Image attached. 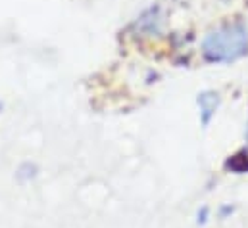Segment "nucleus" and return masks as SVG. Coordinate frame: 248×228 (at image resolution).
<instances>
[{"label":"nucleus","mask_w":248,"mask_h":228,"mask_svg":"<svg viewBox=\"0 0 248 228\" xmlns=\"http://www.w3.org/2000/svg\"><path fill=\"white\" fill-rule=\"evenodd\" d=\"M245 136H247V142H248V125H247V134Z\"/></svg>","instance_id":"nucleus-8"},{"label":"nucleus","mask_w":248,"mask_h":228,"mask_svg":"<svg viewBox=\"0 0 248 228\" xmlns=\"http://www.w3.org/2000/svg\"><path fill=\"white\" fill-rule=\"evenodd\" d=\"M21 169H25V172L23 171L17 172V176H21V178H33V176L37 174V167H35V165H31V163H25Z\"/></svg>","instance_id":"nucleus-6"},{"label":"nucleus","mask_w":248,"mask_h":228,"mask_svg":"<svg viewBox=\"0 0 248 228\" xmlns=\"http://www.w3.org/2000/svg\"><path fill=\"white\" fill-rule=\"evenodd\" d=\"M210 221V207L208 205H202L198 211H196V225L198 227H206Z\"/></svg>","instance_id":"nucleus-5"},{"label":"nucleus","mask_w":248,"mask_h":228,"mask_svg":"<svg viewBox=\"0 0 248 228\" xmlns=\"http://www.w3.org/2000/svg\"><path fill=\"white\" fill-rule=\"evenodd\" d=\"M225 169H231L237 174H243V172H248V157H241V154H235L233 157H229L225 161Z\"/></svg>","instance_id":"nucleus-4"},{"label":"nucleus","mask_w":248,"mask_h":228,"mask_svg":"<svg viewBox=\"0 0 248 228\" xmlns=\"http://www.w3.org/2000/svg\"><path fill=\"white\" fill-rule=\"evenodd\" d=\"M221 98L216 90H202L196 96V106H198V117H200V125L202 128H208L210 123L214 121V117L219 110Z\"/></svg>","instance_id":"nucleus-2"},{"label":"nucleus","mask_w":248,"mask_h":228,"mask_svg":"<svg viewBox=\"0 0 248 228\" xmlns=\"http://www.w3.org/2000/svg\"><path fill=\"white\" fill-rule=\"evenodd\" d=\"M233 213H235V207H233V205H221V207H219V219H221V221L229 219Z\"/></svg>","instance_id":"nucleus-7"},{"label":"nucleus","mask_w":248,"mask_h":228,"mask_svg":"<svg viewBox=\"0 0 248 228\" xmlns=\"http://www.w3.org/2000/svg\"><path fill=\"white\" fill-rule=\"evenodd\" d=\"M248 54V27L241 21L210 31L202 41V56L210 63H235Z\"/></svg>","instance_id":"nucleus-1"},{"label":"nucleus","mask_w":248,"mask_h":228,"mask_svg":"<svg viewBox=\"0 0 248 228\" xmlns=\"http://www.w3.org/2000/svg\"><path fill=\"white\" fill-rule=\"evenodd\" d=\"M137 25H140V29H146V31H150V33H158V31H160V25H162L160 8H158V6L148 8V10L140 15V19H139Z\"/></svg>","instance_id":"nucleus-3"}]
</instances>
